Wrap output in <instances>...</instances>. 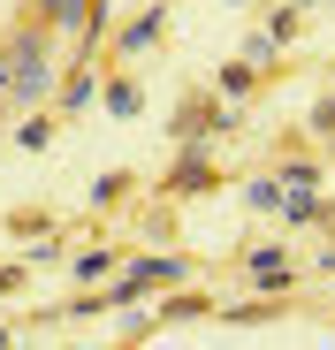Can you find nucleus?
<instances>
[{
  "label": "nucleus",
  "mask_w": 335,
  "mask_h": 350,
  "mask_svg": "<svg viewBox=\"0 0 335 350\" xmlns=\"http://www.w3.org/2000/svg\"><path fill=\"white\" fill-rule=\"evenodd\" d=\"M191 274H198V259H191V252L145 244V252H130L115 274L99 282V305H137V297H160V289H176V282H191Z\"/></svg>",
  "instance_id": "nucleus-1"
},
{
  "label": "nucleus",
  "mask_w": 335,
  "mask_h": 350,
  "mask_svg": "<svg viewBox=\"0 0 335 350\" xmlns=\"http://www.w3.org/2000/svg\"><path fill=\"white\" fill-rule=\"evenodd\" d=\"M183 152H176V167L160 175V198H206L213 183H221V167H213V145L221 137H176Z\"/></svg>",
  "instance_id": "nucleus-2"
},
{
  "label": "nucleus",
  "mask_w": 335,
  "mask_h": 350,
  "mask_svg": "<svg viewBox=\"0 0 335 350\" xmlns=\"http://www.w3.org/2000/svg\"><path fill=\"white\" fill-rule=\"evenodd\" d=\"M244 282H252V297H290L305 282V267L290 259V244H252L244 252Z\"/></svg>",
  "instance_id": "nucleus-3"
},
{
  "label": "nucleus",
  "mask_w": 335,
  "mask_h": 350,
  "mask_svg": "<svg viewBox=\"0 0 335 350\" xmlns=\"http://www.w3.org/2000/svg\"><path fill=\"white\" fill-rule=\"evenodd\" d=\"M229 130H237V107L213 99V92H198L191 107H176V122H168V137H229Z\"/></svg>",
  "instance_id": "nucleus-4"
},
{
  "label": "nucleus",
  "mask_w": 335,
  "mask_h": 350,
  "mask_svg": "<svg viewBox=\"0 0 335 350\" xmlns=\"http://www.w3.org/2000/svg\"><path fill=\"white\" fill-rule=\"evenodd\" d=\"M274 221H282V228H335V198H327L320 183H305V191H282Z\"/></svg>",
  "instance_id": "nucleus-5"
},
{
  "label": "nucleus",
  "mask_w": 335,
  "mask_h": 350,
  "mask_svg": "<svg viewBox=\"0 0 335 350\" xmlns=\"http://www.w3.org/2000/svg\"><path fill=\"white\" fill-rule=\"evenodd\" d=\"M160 38H168V8H145V16H130L122 31H107V46H115L122 62H145Z\"/></svg>",
  "instance_id": "nucleus-6"
},
{
  "label": "nucleus",
  "mask_w": 335,
  "mask_h": 350,
  "mask_svg": "<svg viewBox=\"0 0 335 350\" xmlns=\"http://www.w3.org/2000/svg\"><path fill=\"white\" fill-rule=\"evenodd\" d=\"M213 312V297H206V289H160V305H152V327H183V320H206Z\"/></svg>",
  "instance_id": "nucleus-7"
},
{
  "label": "nucleus",
  "mask_w": 335,
  "mask_h": 350,
  "mask_svg": "<svg viewBox=\"0 0 335 350\" xmlns=\"http://www.w3.org/2000/svg\"><path fill=\"white\" fill-rule=\"evenodd\" d=\"M92 99H99V69L92 62H69V77L53 84V114H84Z\"/></svg>",
  "instance_id": "nucleus-8"
},
{
  "label": "nucleus",
  "mask_w": 335,
  "mask_h": 350,
  "mask_svg": "<svg viewBox=\"0 0 335 350\" xmlns=\"http://www.w3.org/2000/svg\"><path fill=\"white\" fill-rule=\"evenodd\" d=\"M62 267H69V274H77L84 289H99L107 274H115V267H122V252H115V244H84V252H69Z\"/></svg>",
  "instance_id": "nucleus-9"
},
{
  "label": "nucleus",
  "mask_w": 335,
  "mask_h": 350,
  "mask_svg": "<svg viewBox=\"0 0 335 350\" xmlns=\"http://www.w3.org/2000/svg\"><path fill=\"white\" fill-rule=\"evenodd\" d=\"M99 99H107L115 122H137V114H145V84L137 77H99Z\"/></svg>",
  "instance_id": "nucleus-10"
},
{
  "label": "nucleus",
  "mask_w": 335,
  "mask_h": 350,
  "mask_svg": "<svg viewBox=\"0 0 335 350\" xmlns=\"http://www.w3.org/2000/svg\"><path fill=\"white\" fill-rule=\"evenodd\" d=\"M259 92V69L252 62H221V77H213V99H229V107H244Z\"/></svg>",
  "instance_id": "nucleus-11"
},
{
  "label": "nucleus",
  "mask_w": 335,
  "mask_h": 350,
  "mask_svg": "<svg viewBox=\"0 0 335 350\" xmlns=\"http://www.w3.org/2000/svg\"><path fill=\"white\" fill-rule=\"evenodd\" d=\"M16 145H23V152H46V145H53V107H31V114H23V122H16Z\"/></svg>",
  "instance_id": "nucleus-12"
},
{
  "label": "nucleus",
  "mask_w": 335,
  "mask_h": 350,
  "mask_svg": "<svg viewBox=\"0 0 335 350\" xmlns=\"http://www.w3.org/2000/svg\"><path fill=\"white\" fill-rule=\"evenodd\" d=\"M84 8H92V0H31V16H38V23H53V31H77V23H84Z\"/></svg>",
  "instance_id": "nucleus-13"
},
{
  "label": "nucleus",
  "mask_w": 335,
  "mask_h": 350,
  "mask_svg": "<svg viewBox=\"0 0 335 350\" xmlns=\"http://www.w3.org/2000/svg\"><path fill=\"white\" fill-rule=\"evenodd\" d=\"M274 183H282V191H305V183H320V160H312V152H290V160H274Z\"/></svg>",
  "instance_id": "nucleus-14"
},
{
  "label": "nucleus",
  "mask_w": 335,
  "mask_h": 350,
  "mask_svg": "<svg viewBox=\"0 0 335 350\" xmlns=\"http://www.w3.org/2000/svg\"><path fill=\"white\" fill-rule=\"evenodd\" d=\"M267 31L282 38V46H297V31H305V8H297V0H274V8H267Z\"/></svg>",
  "instance_id": "nucleus-15"
},
{
  "label": "nucleus",
  "mask_w": 335,
  "mask_h": 350,
  "mask_svg": "<svg viewBox=\"0 0 335 350\" xmlns=\"http://www.w3.org/2000/svg\"><path fill=\"white\" fill-rule=\"evenodd\" d=\"M244 206H252V213H274V206H282V183H274V167L244 183Z\"/></svg>",
  "instance_id": "nucleus-16"
},
{
  "label": "nucleus",
  "mask_w": 335,
  "mask_h": 350,
  "mask_svg": "<svg viewBox=\"0 0 335 350\" xmlns=\"http://www.w3.org/2000/svg\"><path fill=\"white\" fill-rule=\"evenodd\" d=\"M282 53H290L282 38H274V31H259V38L244 46V62H252V69H274V62H282Z\"/></svg>",
  "instance_id": "nucleus-17"
},
{
  "label": "nucleus",
  "mask_w": 335,
  "mask_h": 350,
  "mask_svg": "<svg viewBox=\"0 0 335 350\" xmlns=\"http://www.w3.org/2000/svg\"><path fill=\"white\" fill-rule=\"evenodd\" d=\"M115 198H130V175H99V183H92V206H115Z\"/></svg>",
  "instance_id": "nucleus-18"
},
{
  "label": "nucleus",
  "mask_w": 335,
  "mask_h": 350,
  "mask_svg": "<svg viewBox=\"0 0 335 350\" xmlns=\"http://www.w3.org/2000/svg\"><path fill=\"white\" fill-rule=\"evenodd\" d=\"M305 130H312V137H335V92L312 107V122H305Z\"/></svg>",
  "instance_id": "nucleus-19"
},
{
  "label": "nucleus",
  "mask_w": 335,
  "mask_h": 350,
  "mask_svg": "<svg viewBox=\"0 0 335 350\" xmlns=\"http://www.w3.org/2000/svg\"><path fill=\"white\" fill-rule=\"evenodd\" d=\"M23 282H31V267H0V297H16Z\"/></svg>",
  "instance_id": "nucleus-20"
},
{
  "label": "nucleus",
  "mask_w": 335,
  "mask_h": 350,
  "mask_svg": "<svg viewBox=\"0 0 335 350\" xmlns=\"http://www.w3.org/2000/svg\"><path fill=\"white\" fill-rule=\"evenodd\" d=\"M0 107H8V46H0Z\"/></svg>",
  "instance_id": "nucleus-21"
},
{
  "label": "nucleus",
  "mask_w": 335,
  "mask_h": 350,
  "mask_svg": "<svg viewBox=\"0 0 335 350\" xmlns=\"http://www.w3.org/2000/svg\"><path fill=\"white\" fill-rule=\"evenodd\" d=\"M229 8H252V0H229Z\"/></svg>",
  "instance_id": "nucleus-22"
},
{
  "label": "nucleus",
  "mask_w": 335,
  "mask_h": 350,
  "mask_svg": "<svg viewBox=\"0 0 335 350\" xmlns=\"http://www.w3.org/2000/svg\"><path fill=\"white\" fill-rule=\"evenodd\" d=\"M297 8H312V0H297Z\"/></svg>",
  "instance_id": "nucleus-23"
},
{
  "label": "nucleus",
  "mask_w": 335,
  "mask_h": 350,
  "mask_svg": "<svg viewBox=\"0 0 335 350\" xmlns=\"http://www.w3.org/2000/svg\"><path fill=\"white\" fill-rule=\"evenodd\" d=\"M327 289H335V274H327Z\"/></svg>",
  "instance_id": "nucleus-24"
},
{
  "label": "nucleus",
  "mask_w": 335,
  "mask_h": 350,
  "mask_svg": "<svg viewBox=\"0 0 335 350\" xmlns=\"http://www.w3.org/2000/svg\"><path fill=\"white\" fill-rule=\"evenodd\" d=\"M327 92H335V84H327Z\"/></svg>",
  "instance_id": "nucleus-25"
}]
</instances>
